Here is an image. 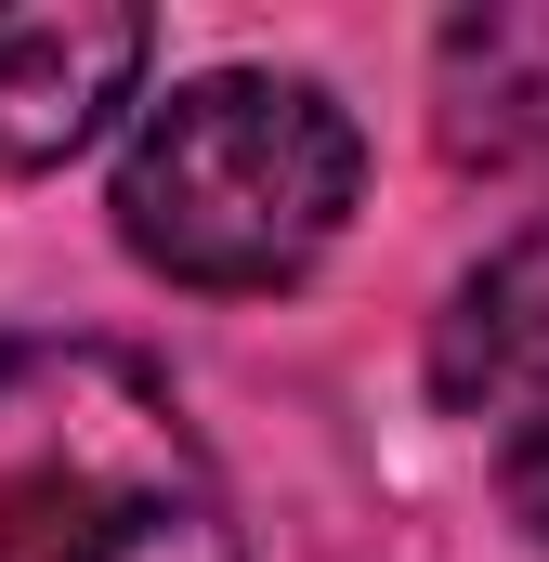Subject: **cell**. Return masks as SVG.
I'll list each match as a JSON object with an SVG mask.
<instances>
[{"label": "cell", "instance_id": "6da1fadb", "mask_svg": "<svg viewBox=\"0 0 549 562\" xmlns=\"http://www.w3.org/2000/svg\"><path fill=\"white\" fill-rule=\"evenodd\" d=\"M0 562H249L223 458L119 340H0Z\"/></svg>", "mask_w": 549, "mask_h": 562}, {"label": "cell", "instance_id": "7a4b0ae2", "mask_svg": "<svg viewBox=\"0 0 549 562\" xmlns=\"http://www.w3.org/2000/svg\"><path fill=\"white\" fill-rule=\"evenodd\" d=\"M367 132L340 119L327 79L288 66H210L183 92H157L119 144V236L144 276L170 288H288L327 262V236L354 223Z\"/></svg>", "mask_w": 549, "mask_h": 562}, {"label": "cell", "instance_id": "3957f363", "mask_svg": "<svg viewBox=\"0 0 549 562\" xmlns=\"http://www.w3.org/2000/svg\"><path fill=\"white\" fill-rule=\"evenodd\" d=\"M157 66L132 0H0V170H53L105 132Z\"/></svg>", "mask_w": 549, "mask_h": 562}, {"label": "cell", "instance_id": "277c9868", "mask_svg": "<svg viewBox=\"0 0 549 562\" xmlns=\"http://www.w3.org/2000/svg\"><path fill=\"white\" fill-rule=\"evenodd\" d=\"M432 393L484 431L549 393V223L458 276V301L432 314Z\"/></svg>", "mask_w": 549, "mask_h": 562}, {"label": "cell", "instance_id": "5b68a950", "mask_svg": "<svg viewBox=\"0 0 549 562\" xmlns=\"http://www.w3.org/2000/svg\"><path fill=\"white\" fill-rule=\"evenodd\" d=\"M432 105L471 170H537L549 157V13H458L432 53Z\"/></svg>", "mask_w": 549, "mask_h": 562}, {"label": "cell", "instance_id": "8992f818", "mask_svg": "<svg viewBox=\"0 0 549 562\" xmlns=\"http://www.w3.org/2000/svg\"><path fill=\"white\" fill-rule=\"evenodd\" d=\"M497 497H511V524L549 550V393L497 419Z\"/></svg>", "mask_w": 549, "mask_h": 562}]
</instances>
